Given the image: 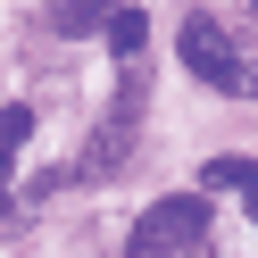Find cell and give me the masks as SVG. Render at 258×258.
<instances>
[{"label": "cell", "instance_id": "6da1fadb", "mask_svg": "<svg viewBox=\"0 0 258 258\" xmlns=\"http://www.w3.org/2000/svg\"><path fill=\"white\" fill-rule=\"evenodd\" d=\"M200 233H208V191H175L125 233V258H200Z\"/></svg>", "mask_w": 258, "mask_h": 258}, {"label": "cell", "instance_id": "7a4b0ae2", "mask_svg": "<svg viewBox=\"0 0 258 258\" xmlns=\"http://www.w3.org/2000/svg\"><path fill=\"white\" fill-rule=\"evenodd\" d=\"M183 67L200 75L208 92H250L258 75L241 67V50H233V34H225L217 17H183Z\"/></svg>", "mask_w": 258, "mask_h": 258}, {"label": "cell", "instance_id": "3957f363", "mask_svg": "<svg viewBox=\"0 0 258 258\" xmlns=\"http://www.w3.org/2000/svg\"><path fill=\"white\" fill-rule=\"evenodd\" d=\"M134 125H142V92H125V100L100 117V134L84 142V175H117L125 150H134Z\"/></svg>", "mask_w": 258, "mask_h": 258}, {"label": "cell", "instance_id": "277c9868", "mask_svg": "<svg viewBox=\"0 0 258 258\" xmlns=\"http://www.w3.org/2000/svg\"><path fill=\"white\" fill-rule=\"evenodd\" d=\"M200 183H208V191H241V200H250V217H258V158H208Z\"/></svg>", "mask_w": 258, "mask_h": 258}, {"label": "cell", "instance_id": "5b68a950", "mask_svg": "<svg viewBox=\"0 0 258 258\" xmlns=\"http://www.w3.org/2000/svg\"><path fill=\"white\" fill-rule=\"evenodd\" d=\"M142 42H150V25H142V9H117V17H108V50H117L125 67H134V58H142Z\"/></svg>", "mask_w": 258, "mask_h": 258}, {"label": "cell", "instance_id": "8992f818", "mask_svg": "<svg viewBox=\"0 0 258 258\" xmlns=\"http://www.w3.org/2000/svg\"><path fill=\"white\" fill-rule=\"evenodd\" d=\"M108 17L117 9H100V0H58V34H108Z\"/></svg>", "mask_w": 258, "mask_h": 258}, {"label": "cell", "instance_id": "52a82bcc", "mask_svg": "<svg viewBox=\"0 0 258 258\" xmlns=\"http://www.w3.org/2000/svg\"><path fill=\"white\" fill-rule=\"evenodd\" d=\"M25 142H34V108H25V100H17V108H9V158H17V150H25Z\"/></svg>", "mask_w": 258, "mask_h": 258}, {"label": "cell", "instance_id": "ba28073f", "mask_svg": "<svg viewBox=\"0 0 258 258\" xmlns=\"http://www.w3.org/2000/svg\"><path fill=\"white\" fill-rule=\"evenodd\" d=\"M250 100H258V84H250Z\"/></svg>", "mask_w": 258, "mask_h": 258}, {"label": "cell", "instance_id": "9c48e42d", "mask_svg": "<svg viewBox=\"0 0 258 258\" xmlns=\"http://www.w3.org/2000/svg\"><path fill=\"white\" fill-rule=\"evenodd\" d=\"M250 9H258V0H250Z\"/></svg>", "mask_w": 258, "mask_h": 258}]
</instances>
